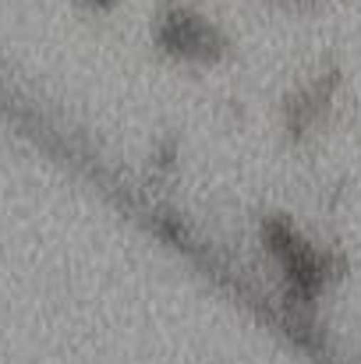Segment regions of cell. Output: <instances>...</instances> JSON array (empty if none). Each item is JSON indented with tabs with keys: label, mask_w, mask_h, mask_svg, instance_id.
<instances>
[{
	"label": "cell",
	"mask_w": 361,
	"mask_h": 364,
	"mask_svg": "<svg viewBox=\"0 0 361 364\" xmlns=\"http://www.w3.org/2000/svg\"><path fill=\"white\" fill-rule=\"evenodd\" d=\"M159 39H163V46L174 50L177 57H199V60H206V57H213V53L220 50L216 28L206 25L202 18H195V14H184V11H177V14H170V18L163 21Z\"/></svg>",
	"instance_id": "obj_1"
},
{
	"label": "cell",
	"mask_w": 361,
	"mask_h": 364,
	"mask_svg": "<svg viewBox=\"0 0 361 364\" xmlns=\"http://www.w3.org/2000/svg\"><path fill=\"white\" fill-rule=\"evenodd\" d=\"M93 4H107V0H93Z\"/></svg>",
	"instance_id": "obj_2"
}]
</instances>
